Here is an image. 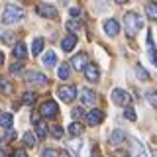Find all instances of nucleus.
<instances>
[{"instance_id": "f257e3e1", "label": "nucleus", "mask_w": 157, "mask_h": 157, "mask_svg": "<svg viewBox=\"0 0 157 157\" xmlns=\"http://www.w3.org/2000/svg\"><path fill=\"white\" fill-rule=\"evenodd\" d=\"M124 28H126V36L128 37H136V33L144 28V20L137 16L136 12H128L124 16Z\"/></svg>"}, {"instance_id": "f03ea898", "label": "nucleus", "mask_w": 157, "mask_h": 157, "mask_svg": "<svg viewBox=\"0 0 157 157\" xmlns=\"http://www.w3.org/2000/svg\"><path fill=\"white\" fill-rule=\"evenodd\" d=\"M24 18V10L16 6V4H6V8H4L2 12V24H6V26H12V24L20 22V20Z\"/></svg>"}, {"instance_id": "7ed1b4c3", "label": "nucleus", "mask_w": 157, "mask_h": 157, "mask_svg": "<svg viewBox=\"0 0 157 157\" xmlns=\"http://www.w3.org/2000/svg\"><path fill=\"white\" fill-rule=\"evenodd\" d=\"M112 102L114 104H118V106H130V102H132V98H130V94H128L126 90H122V88H114L112 90Z\"/></svg>"}, {"instance_id": "20e7f679", "label": "nucleus", "mask_w": 157, "mask_h": 157, "mask_svg": "<svg viewBox=\"0 0 157 157\" xmlns=\"http://www.w3.org/2000/svg\"><path fill=\"white\" fill-rule=\"evenodd\" d=\"M39 114H41L43 118H55V116L59 114V106H57V102H53V100L43 102V104L39 106Z\"/></svg>"}, {"instance_id": "39448f33", "label": "nucleus", "mask_w": 157, "mask_h": 157, "mask_svg": "<svg viewBox=\"0 0 157 157\" xmlns=\"http://www.w3.org/2000/svg\"><path fill=\"white\" fill-rule=\"evenodd\" d=\"M37 14L41 18H49V20H57L59 18V12L55 6H51V4H37Z\"/></svg>"}, {"instance_id": "423d86ee", "label": "nucleus", "mask_w": 157, "mask_h": 157, "mask_svg": "<svg viewBox=\"0 0 157 157\" xmlns=\"http://www.w3.org/2000/svg\"><path fill=\"white\" fill-rule=\"evenodd\" d=\"M57 94H59V98H61L63 102H73V100H75V96H77V88L75 86H69V85L59 86Z\"/></svg>"}, {"instance_id": "0eeeda50", "label": "nucleus", "mask_w": 157, "mask_h": 157, "mask_svg": "<svg viewBox=\"0 0 157 157\" xmlns=\"http://www.w3.org/2000/svg\"><path fill=\"white\" fill-rule=\"evenodd\" d=\"M78 98H81V102L85 106H94V102H96V94L90 88H81L78 90Z\"/></svg>"}, {"instance_id": "6e6552de", "label": "nucleus", "mask_w": 157, "mask_h": 157, "mask_svg": "<svg viewBox=\"0 0 157 157\" xmlns=\"http://www.w3.org/2000/svg\"><path fill=\"white\" fill-rule=\"evenodd\" d=\"M85 120H86L88 126H98L102 120H104V112L98 110V108H94V110H90V112L85 116Z\"/></svg>"}, {"instance_id": "1a4fd4ad", "label": "nucleus", "mask_w": 157, "mask_h": 157, "mask_svg": "<svg viewBox=\"0 0 157 157\" xmlns=\"http://www.w3.org/2000/svg\"><path fill=\"white\" fill-rule=\"evenodd\" d=\"M26 82L28 85H45L47 82V77L43 73H37V71H29L26 75Z\"/></svg>"}, {"instance_id": "9d476101", "label": "nucleus", "mask_w": 157, "mask_h": 157, "mask_svg": "<svg viewBox=\"0 0 157 157\" xmlns=\"http://www.w3.org/2000/svg\"><path fill=\"white\" fill-rule=\"evenodd\" d=\"M82 71H85L86 81H90V82H96L98 78H100V71H98V67L94 63H86V67L82 69Z\"/></svg>"}, {"instance_id": "9b49d317", "label": "nucleus", "mask_w": 157, "mask_h": 157, "mask_svg": "<svg viewBox=\"0 0 157 157\" xmlns=\"http://www.w3.org/2000/svg\"><path fill=\"white\" fill-rule=\"evenodd\" d=\"M32 120H33V124H36V137H37V140H45V137H47V126L43 124V122H39L37 114H33Z\"/></svg>"}, {"instance_id": "f8f14e48", "label": "nucleus", "mask_w": 157, "mask_h": 157, "mask_svg": "<svg viewBox=\"0 0 157 157\" xmlns=\"http://www.w3.org/2000/svg\"><path fill=\"white\" fill-rule=\"evenodd\" d=\"M86 63H88V55H86V53H78V55H75V57L71 59L69 65H73L77 71H82V69L86 67Z\"/></svg>"}, {"instance_id": "ddd939ff", "label": "nucleus", "mask_w": 157, "mask_h": 157, "mask_svg": "<svg viewBox=\"0 0 157 157\" xmlns=\"http://www.w3.org/2000/svg\"><path fill=\"white\" fill-rule=\"evenodd\" d=\"M104 32L108 33V36H118V33H120V24L116 22L114 18H110V20H106L104 22Z\"/></svg>"}, {"instance_id": "4468645a", "label": "nucleus", "mask_w": 157, "mask_h": 157, "mask_svg": "<svg viewBox=\"0 0 157 157\" xmlns=\"http://www.w3.org/2000/svg\"><path fill=\"white\" fill-rule=\"evenodd\" d=\"M12 55H14V59H26L28 57V49H26V45H24L22 41H18L16 45H14V49H12Z\"/></svg>"}, {"instance_id": "2eb2a0df", "label": "nucleus", "mask_w": 157, "mask_h": 157, "mask_svg": "<svg viewBox=\"0 0 157 157\" xmlns=\"http://www.w3.org/2000/svg\"><path fill=\"white\" fill-rule=\"evenodd\" d=\"M75 45H77V36H71V33H69V36L63 37V41H61L63 51H73Z\"/></svg>"}, {"instance_id": "dca6fc26", "label": "nucleus", "mask_w": 157, "mask_h": 157, "mask_svg": "<svg viewBox=\"0 0 157 157\" xmlns=\"http://www.w3.org/2000/svg\"><path fill=\"white\" fill-rule=\"evenodd\" d=\"M124 140H126V132H122V130H114V132L110 134V137H108L110 145H120Z\"/></svg>"}, {"instance_id": "f3484780", "label": "nucleus", "mask_w": 157, "mask_h": 157, "mask_svg": "<svg viewBox=\"0 0 157 157\" xmlns=\"http://www.w3.org/2000/svg\"><path fill=\"white\" fill-rule=\"evenodd\" d=\"M132 149H134L136 157H147V155H145V147H144V144H140V141L134 140V137H132Z\"/></svg>"}, {"instance_id": "a211bd4d", "label": "nucleus", "mask_w": 157, "mask_h": 157, "mask_svg": "<svg viewBox=\"0 0 157 157\" xmlns=\"http://www.w3.org/2000/svg\"><path fill=\"white\" fill-rule=\"evenodd\" d=\"M69 75H71V65L69 63H63V65H59V69H57V77L59 78H69Z\"/></svg>"}, {"instance_id": "6ab92c4d", "label": "nucleus", "mask_w": 157, "mask_h": 157, "mask_svg": "<svg viewBox=\"0 0 157 157\" xmlns=\"http://www.w3.org/2000/svg\"><path fill=\"white\" fill-rule=\"evenodd\" d=\"M145 14H147V18H149V20H157V2H147Z\"/></svg>"}, {"instance_id": "aec40b11", "label": "nucleus", "mask_w": 157, "mask_h": 157, "mask_svg": "<svg viewBox=\"0 0 157 157\" xmlns=\"http://www.w3.org/2000/svg\"><path fill=\"white\" fill-rule=\"evenodd\" d=\"M55 63H57V57H55V53L49 49L45 55H43V65H45V67H53Z\"/></svg>"}, {"instance_id": "412c9836", "label": "nucleus", "mask_w": 157, "mask_h": 157, "mask_svg": "<svg viewBox=\"0 0 157 157\" xmlns=\"http://www.w3.org/2000/svg\"><path fill=\"white\" fill-rule=\"evenodd\" d=\"M12 114H8V112H0V126L2 128H12Z\"/></svg>"}, {"instance_id": "4be33fe9", "label": "nucleus", "mask_w": 157, "mask_h": 157, "mask_svg": "<svg viewBox=\"0 0 157 157\" xmlns=\"http://www.w3.org/2000/svg\"><path fill=\"white\" fill-rule=\"evenodd\" d=\"M147 51H149V59L153 61V65L157 67V53H155L153 41H151V36H147Z\"/></svg>"}, {"instance_id": "5701e85b", "label": "nucleus", "mask_w": 157, "mask_h": 157, "mask_svg": "<svg viewBox=\"0 0 157 157\" xmlns=\"http://www.w3.org/2000/svg\"><path fill=\"white\" fill-rule=\"evenodd\" d=\"M67 29L71 32V36H77V33L81 32V22H77V20H69V22H67Z\"/></svg>"}, {"instance_id": "b1692460", "label": "nucleus", "mask_w": 157, "mask_h": 157, "mask_svg": "<svg viewBox=\"0 0 157 157\" xmlns=\"http://www.w3.org/2000/svg\"><path fill=\"white\" fill-rule=\"evenodd\" d=\"M41 49H43V39L36 37V39H33V45H32V55H39Z\"/></svg>"}, {"instance_id": "393cba45", "label": "nucleus", "mask_w": 157, "mask_h": 157, "mask_svg": "<svg viewBox=\"0 0 157 157\" xmlns=\"http://www.w3.org/2000/svg\"><path fill=\"white\" fill-rule=\"evenodd\" d=\"M69 134H71L73 137L81 136V134H82V126H81V124H77V122H73V124L69 126Z\"/></svg>"}, {"instance_id": "a878e982", "label": "nucleus", "mask_w": 157, "mask_h": 157, "mask_svg": "<svg viewBox=\"0 0 157 157\" xmlns=\"http://www.w3.org/2000/svg\"><path fill=\"white\" fill-rule=\"evenodd\" d=\"M36 134H32V132H26V134H24V144H26L28 147H33L36 145Z\"/></svg>"}, {"instance_id": "bb28decb", "label": "nucleus", "mask_w": 157, "mask_h": 157, "mask_svg": "<svg viewBox=\"0 0 157 157\" xmlns=\"http://www.w3.org/2000/svg\"><path fill=\"white\" fill-rule=\"evenodd\" d=\"M0 92H4V94H10V92H12V85H10L4 77H0Z\"/></svg>"}, {"instance_id": "cd10ccee", "label": "nucleus", "mask_w": 157, "mask_h": 157, "mask_svg": "<svg viewBox=\"0 0 157 157\" xmlns=\"http://www.w3.org/2000/svg\"><path fill=\"white\" fill-rule=\"evenodd\" d=\"M136 75H137V78H141V81H149V75H147V71L141 65H136Z\"/></svg>"}, {"instance_id": "c85d7f7f", "label": "nucleus", "mask_w": 157, "mask_h": 157, "mask_svg": "<svg viewBox=\"0 0 157 157\" xmlns=\"http://www.w3.org/2000/svg\"><path fill=\"white\" fill-rule=\"evenodd\" d=\"M36 98H37L36 92H26L24 98H22V102H24V104H33V102H36Z\"/></svg>"}, {"instance_id": "c756f323", "label": "nucleus", "mask_w": 157, "mask_h": 157, "mask_svg": "<svg viewBox=\"0 0 157 157\" xmlns=\"http://www.w3.org/2000/svg\"><path fill=\"white\" fill-rule=\"evenodd\" d=\"M145 98H147V102H149L151 106H157V90H149L145 94Z\"/></svg>"}, {"instance_id": "7c9ffc66", "label": "nucleus", "mask_w": 157, "mask_h": 157, "mask_svg": "<svg viewBox=\"0 0 157 157\" xmlns=\"http://www.w3.org/2000/svg\"><path fill=\"white\" fill-rule=\"evenodd\" d=\"M22 71H24V65H22V63H14V65L10 67V73H12V75H20Z\"/></svg>"}, {"instance_id": "2f4dec72", "label": "nucleus", "mask_w": 157, "mask_h": 157, "mask_svg": "<svg viewBox=\"0 0 157 157\" xmlns=\"http://www.w3.org/2000/svg\"><path fill=\"white\" fill-rule=\"evenodd\" d=\"M124 116H126V118H128L130 122H136V112H134V108L126 106V112H124Z\"/></svg>"}, {"instance_id": "473e14b6", "label": "nucleus", "mask_w": 157, "mask_h": 157, "mask_svg": "<svg viewBox=\"0 0 157 157\" xmlns=\"http://www.w3.org/2000/svg\"><path fill=\"white\" fill-rule=\"evenodd\" d=\"M51 134H53V137H55V140H59V137H63V128H61V126H53Z\"/></svg>"}, {"instance_id": "72a5a7b5", "label": "nucleus", "mask_w": 157, "mask_h": 157, "mask_svg": "<svg viewBox=\"0 0 157 157\" xmlns=\"http://www.w3.org/2000/svg\"><path fill=\"white\" fill-rule=\"evenodd\" d=\"M0 33H2V39L6 43H12V33H10V32H0Z\"/></svg>"}, {"instance_id": "f704fd0d", "label": "nucleus", "mask_w": 157, "mask_h": 157, "mask_svg": "<svg viewBox=\"0 0 157 157\" xmlns=\"http://www.w3.org/2000/svg\"><path fill=\"white\" fill-rule=\"evenodd\" d=\"M73 118H82V108H75V110H73Z\"/></svg>"}, {"instance_id": "c9c22d12", "label": "nucleus", "mask_w": 157, "mask_h": 157, "mask_svg": "<svg viewBox=\"0 0 157 157\" xmlns=\"http://www.w3.org/2000/svg\"><path fill=\"white\" fill-rule=\"evenodd\" d=\"M41 157H55V151H53V149H43Z\"/></svg>"}, {"instance_id": "e433bc0d", "label": "nucleus", "mask_w": 157, "mask_h": 157, "mask_svg": "<svg viewBox=\"0 0 157 157\" xmlns=\"http://www.w3.org/2000/svg\"><path fill=\"white\" fill-rule=\"evenodd\" d=\"M71 16H73V18L81 16V8H71Z\"/></svg>"}, {"instance_id": "4c0bfd02", "label": "nucleus", "mask_w": 157, "mask_h": 157, "mask_svg": "<svg viewBox=\"0 0 157 157\" xmlns=\"http://www.w3.org/2000/svg\"><path fill=\"white\" fill-rule=\"evenodd\" d=\"M12 157H28V153H26V151H22V149H20V151H16V153H14Z\"/></svg>"}, {"instance_id": "58836bf2", "label": "nucleus", "mask_w": 157, "mask_h": 157, "mask_svg": "<svg viewBox=\"0 0 157 157\" xmlns=\"http://www.w3.org/2000/svg\"><path fill=\"white\" fill-rule=\"evenodd\" d=\"M114 157H132V155H130V153H124V151H116Z\"/></svg>"}, {"instance_id": "ea45409f", "label": "nucleus", "mask_w": 157, "mask_h": 157, "mask_svg": "<svg viewBox=\"0 0 157 157\" xmlns=\"http://www.w3.org/2000/svg\"><path fill=\"white\" fill-rule=\"evenodd\" d=\"M59 157H71V153H69V151H61V153H59Z\"/></svg>"}, {"instance_id": "a19ab883", "label": "nucleus", "mask_w": 157, "mask_h": 157, "mask_svg": "<svg viewBox=\"0 0 157 157\" xmlns=\"http://www.w3.org/2000/svg\"><path fill=\"white\" fill-rule=\"evenodd\" d=\"M2 63H4V53L0 51V65H2Z\"/></svg>"}, {"instance_id": "79ce46f5", "label": "nucleus", "mask_w": 157, "mask_h": 157, "mask_svg": "<svg viewBox=\"0 0 157 157\" xmlns=\"http://www.w3.org/2000/svg\"><path fill=\"white\" fill-rule=\"evenodd\" d=\"M114 2H116V4H126L128 0H114Z\"/></svg>"}, {"instance_id": "37998d69", "label": "nucleus", "mask_w": 157, "mask_h": 157, "mask_svg": "<svg viewBox=\"0 0 157 157\" xmlns=\"http://www.w3.org/2000/svg\"><path fill=\"white\" fill-rule=\"evenodd\" d=\"M0 157H6V151L4 149H0Z\"/></svg>"}, {"instance_id": "c03bdc74", "label": "nucleus", "mask_w": 157, "mask_h": 157, "mask_svg": "<svg viewBox=\"0 0 157 157\" xmlns=\"http://www.w3.org/2000/svg\"><path fill=\"white\" fill-rule=\"evenodd\" d=\"M22 2H28V0H22Z\"/></svg>"}]
</instances>
